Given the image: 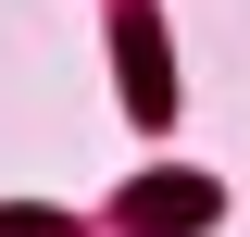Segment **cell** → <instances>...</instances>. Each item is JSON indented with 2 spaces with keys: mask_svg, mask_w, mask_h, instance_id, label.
<instances>
[{
  "mask_svg": "<svg viewBox=\"0 0 250 237\" xmlns=\"http://www.w3.org/2000/svg\"><path fill=\"white\" fill-rule=\"evenodd\" d=\"M113 50H125V100H138V113H175V62H163V25H150V13H125V25H113Z\"/></svg>",
  "mask_w": 250,
  "mask_h": 237,
  "instance_id": "6da1fadb",
  "label": "cell"
},
{
  "mask_svg": "<svg viewBox=\"0 0 250 237\" xmlns=\"http://www.w3.org/2000/svg\"><path fill=\"white\" fill-rule=\"evenodd\" d=\"M138 225H150V237H163V225H175V237L213 225V187H200V175H150V187H138Z\"/></svg>",
  "mask_w": 250,
  "mask_h": 237,
  "instance_id": "7a4b0ae2",
  "label": "cell"
},
{
  "mask_svg": "<svg viewBox=\"0 0 250 237\" xmlns=\"http://www.w3.org/2000/svg\"><path fill=\"white\" fill-rule=\"evenodd\" d=\"M0 237H62V225H50V212H0Z\"/></svg>",
  "mask_w": 250,
  "mask_h": 237,
  "instance_id": "3957f363",
  "label": "cell"
}]
</instances>
